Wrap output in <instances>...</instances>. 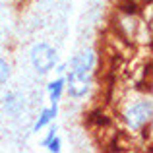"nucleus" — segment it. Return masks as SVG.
Instances as JSON below:
<instances>
[{
    "label": "nucleus",
    "mask_w": 153,
    "mask_h": 153,
    "mask_svg": "<svg viewBox=\"0 0 153 153\" xmlns=\"http://www.w3.org/2000/svg\"><path fill=\"white\" fill-rule=\"evenodd\" d=\"M151 116H153V103L149 97H140L134 99L132 103L126 105V108L122 111V120L126 124L128 130L140 132V128H143L146 124L151 122Z\"/></svg>",
    "instance_id": "f257e3e1"
},
{
    "label": "nucleus",
    "mask_w": 153,
    "mask_h": 153,
    "mask_svg": "<svg viewBox=\"0 0 153 153\" xmlns=\"http://www.w3.org/2000/svg\"><path fill=\"white\" fill-rule=\"evenodd\" d=\"M45 147H47V151H51V153H60V151H62V140H60V136L56 134Z\"/></svg>",
    "instance_id": "9b49d317"
},
{
    "label": "nucleus",
    "mask_w": 153,
    "mask_h": 153,
    "mask_svg": "<svg viewBox=\"0 0 153 153\" xmlns=\"http://www.w3.org/2000/svg\"><path fill=\"white\" fill-rule=\"evenodd\" d=\"M118 12L122 16H138L140 14V4L136 0H118Z\"/></svg>",
    "instance_id": "1a4fd4ad"
},
{
    "label": "nucleus",
    "mask_w": 153,
    "mask_h": 153,
    "mask_svg": "<svg viewBox=\"0 0 153 153\" xmlns=\"http://www.w3.org/2000/svg\"><path fill=\"white\" fill-rule=\"evenodd\" d=\"M87 122L93 124V126H97V128H101V130H105V128H108V126L112 124V120H111V116L105 114L101 108H97V111L89 112V116H87Z\"/></svg>",
    "instance_id": "6e6552de"
},
{
    "label": "nucleus",
    "mask_w": 153,
    "mask_h": 153,
    "mask_svg": "<svg viewBox=\"0 0 153 153\" xmlns=\"http://www.w3.org/2000/svg\"><path fill=\"white\" fill-rule=\"evenodd\" d=\"M0 43H2V31H0Z\"/></svg>",
    "instance_id": "ddd939ff"
},
{
    "label": "nucleus",
    "mask_w": 153,
    "mask_h": 153,
    "mask_svg": "<svg viewBox=\"0 0 153 153\" xmlns=\"http://www.w3.org/2000/svg\"><path fill=\"white\" fill-rule=\"evenodd\" d=\"M10 76H12V66H10V62H8L4 56H0V87H4V85L8 83Z\"/></svg>",
    "instance_id": "9d476101"
},
{
    "label": "nucleus",
    "mask_w": 153,
    "mask_h": 153,
    "mask_svg": "<svg viewBox=\"0 0 153 153\" xmlns=\"http://www.w3.org/2000/svg\"><path fill=\"white\" fill-rule=\"evenodd\" d=\"M25 111V97L18 91H10L4 95V112L12 118H18Z\"/></svg>",
    "instance_id": "39448f33"
},
{
    "label": "nucleus",
    "mask_w": 153,
    "mask_h": 153,
    "mask_svg": "<svg viewBox=\"0 0 153 153\" xmlns=\"http://www.w3.org/2000/svg\"><path fill=\"white\" fill-rule=\"evenodd\" d=\"M64 85H66L64 76H58L56 79H52V82L47 83V95H49L51 103H60V99H62V95H64Z\"/></svg>",
    "instance_id": "0eeeda50"
},
{
    "label": "nucleus",
    "mask_w": 153,
    "mask_h": 153,
    "mask_svg": "<svg viewBox=\"0 0 153 153\" xmlns=\"http://www.w3.org/2000/svg\"><path fill=\"white\" fill-rule=\"evenodd\" d=\"M58 116V103H51V107H45L39 111V116L33 124V132H41L43 128H47L52 120H56Z\"/></svg>",
    "instance_id": "423d86ee"
},
{
    "label": "nucleus",
    "mask_w": 153,
    "mask_h": 153,
    "mask_svg": "<svg viewBox=\"0 0 153 153\" xmlns=\"http://www.w3.org/2000/svg\"><path fill=\"white\" fill-rule=\"evenodd\" d=\"M68 68L70 70H79V72H93L95 64H97V54H95L93 49H85L76 52L74 56L66 60Z\"/></svg>",
    "instance_id": "20e7f679"
},
{
    "label": "nucleus",
    "mask_w": 153,
    "mask_h": 153,
    "mask_svg": "<svg viewBox=\"0 0 153 153\" xmlns=\"http://www.w3.org/2000/svg\"><path fill=\"white\" fill-rule=\"evenodd\" d=\"M64 79H66L64 91L72 99H83L85 95H89L91 87H93V72H79L68 68Z\"/></svg>",
    "instance_id": "7ed1b4c3"
},
{
    "label": "nucleus",
    "mask_w": 153,
    "mask_h": 153,
    "mask_svg": "<svg viewBox=\"0 0 153 153\" xmlns=\"http://www.w3.org/2000/svg\"><path fill=\"white\" fill-rule=\"evenodd\" d=\"M66 70H68V64L66 62H56V66H54V72H56V74H58V76H64V74H66Z\"/></svg>",
    "instance_id": "f8f14e48"
},
{
    "label": "nucleus",
    "mask_w": 153,
    "mask_h": 153,
    "mask_svg": "<svg viewBox=\"0 0 153 153\" xmlns=\"http://www.w3.org/2000/svg\"><path fill=\"white\" fill-rule=\"evenodd\" d=\"M29 62L39 76H47L54 70L56 62H58V52L52 45L45 41L35 43L29 51Z\"/></svg>",
    "instance_id": "f03ea898"
}]
</instances>
